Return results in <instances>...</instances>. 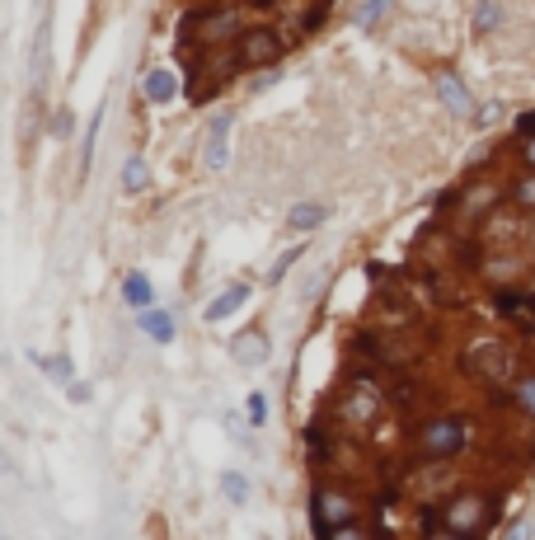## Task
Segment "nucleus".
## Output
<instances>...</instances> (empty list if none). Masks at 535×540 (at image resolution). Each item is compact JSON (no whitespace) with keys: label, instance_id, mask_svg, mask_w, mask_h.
Listing matches in <instances>:
<instances>
[{"label":"nucleus","instance_id":"c85d7f7f","mask_svg":"<svg viewBox=\"0 0 535 540\" xmlns=\"http://www.w3.org/2000/svg\"><path fill=\"white\" fill-rule=\"evenodd\" d=\"M66 400H71V404H90V386H85V381L66 386Z\"/></svg>","mask_w":535,"mask_h":540},{"label":"nucleus","instance_id":"6ab92c4d","mask_svg":"<svg viewBox=\"0 0 535 540\" xmlns=\"http://www.w3.org/2000/svg\"><path fill=\"white\" fill-rule=\"evenodd\" d=\"M174 94H179V80L169 76V71H151V76H146V99H151V104H169Z\"/></svg>","mask_w":535,"mask_h":540},{"label":"nucleus","instance_id":"72a5a7b5","mask_svg":"<svg viewBox=\"0 0 535 540\" xmlns=\"http://www.w3.org/2000/svg\"><path fill=\"white\" fill-rule=\"evenodd\" d=\"M0 540H15V536H5V531H0Z\"/></svg>","mask_w":535,"mask_h":540},{"label":"nucleus","instance_id":"20e7f679","mask_svg":"<svg viewBox=\"0 0 535 540\" xmlns=\"http://www.w3.org/2000/svg\"><path fill=\"white\" fill-rule=\"evenodd\" d=\"M385 409V395L381 386L371 381V376H357L348 390H343V400H338V414L348 418L352 428H367V423H376Z\"/></svg>","mask_w":535,"mask_h":540},{"label":"nucleus","instance_id":"dca6fc26","mask_svg":"<svg viewBox=\"0 0 535 540\" xmlns=\"http://www.w3.org/2000/svg\"><path fill=\"white\" fill-rule=\"evenodd\" d=\"M287 221H291V231H315V226L329 221V207L324 202H296L287 212Z\"/></svg>","mask_w":535,"mask_h":540},{"label":"nucleus","instance_id":"393cba45","mask_svg":"<svg viewBox=\"0 0 535 540\" xmlns=\"http://www.w3.org/2000/svg\"><path fill=\"white\" fill-rule=\"evenodd\" d=\"M385 10H390V0H367V5L357 10V24L371 29V24H381V19H385Z\"/></svg>","mask_w":535,"mask_h":540},{"label":"nucleus","instance_id":"423d86ee","mask_svg":"<svg viewBox=\"0 0 535 540\" xmlns=\"http://www.w3.org/2000/svg\"><path fill=\"white\" fill-rule=\"evenodd\" d=\"M230 127H235L230 113H216L212 127H207V141H202V165H207L212 174H221L230 165Z\"/></svg>","mask_w":535,"mask_h":540},{"label":"nucleus","instance_id":"2eb2a0df","mask_svg":"<svg viewBox=\"0 0 535 540\" xmlns=\"http://www.w3.org/2000/svg\"><path fill=\"white\" fill-rule=\"evenodd\" d=\"M498 198H503V188H498V184L470 188V193L460 198V212H465V216H489V212H498Z\"/></svg>","mask_w":535,"mask_h":540},{"label":"nucleus","instance_id":"b1692460","mask_svg":"<svg viewBox=\"0 0 535 540\" xmlns=\"http://www.w3.org/2000/svg\"><path fill=\"white\" fill-rule=\"evenodd\" d=\"M245 418H249V428H263L268 423V395H245Z\"/></svg>","mask_w":535,"mask_h":540},{"label":"nucleus","instance_id":"aec40b11","mask_svg":"<svg viewBox=\"0 0 535 540\" xmlns=\"http://www.w3.org/2000/svg\"><path fill=\"white\" fill-rule=\"evenodd\" d=\"M507 198L517 202V212H535V170L517 174V179H512V188H507Z\"/></svg>","mask_w":535,"mask_h":540},{"label":"nucleus","instance_id":"a211bd4d","mask_svg":"<svg viewBox=\"0 0 535 540\" xmlns=\"http://www.w3.org/2000/svg\"><path fill=\"white\" fill-rule=\"evenodd\" d=\"M221 498H226L230 508H245L249 498H254V489H249V479L240 475V470H226V475H221Z\"/></svg>","mask_w":535,"mask_h":540},{"label":"nucleus","instance_id":"f257e3e1","mask_svg":"<svg viewBox=\"0 0 535 540\" xmlns=\"http://www.w3.org/2000/svg\"><path fill=\"white\" fill-rule=\"evenodd\" d=\"M460 362H465V371H470L479 386H489V390L507 386V381L517 376V353H512L503 339H474Z\"/></svg>","mask_w":535,"mask_h":540},{"label":"nucleus","instance_id":"a878e982","mask_svg":"<svg viewBox=\"0 0 535 540\" xmlns=\"http://www.w3.org/2000/svg\"><path fill=\"white\" fill-rule=\"evenodd\" d=\"M503 540H535V522H526V517H521V522H512L503 531Z\"/></svg>","mask_w":535,"mask_h":540},{"label":"nucleus","instance_id":"39448f33","mask_svg":"<svg viewBox=\"0 0 535 540\" xmlns=\"http://www.w3.org/2000/svg\"><path fill=\"white\" fill-rule=\"evenodd\" d=\"M282 62V38L273 29H245V38L235 43V66L245 71H259V66Z\"/></svg>","mask_w":535,"mask_h":540},{"label":"nucleus","instance_id":"9b49d317","mask_svg":"<svg viewBox=\"0 0 535 540\" xmlns=\"http://www.w3.org/2000/svg\"><path fill=\"white\" fill-rule=\"evenodd\" d=\"M437 94H442V104L451 108L456 118H474V99H470V90H465V80L460 76L442 71V76H437Z\"/></svg>","mask_w":535,"mask_h":540},{"label":"nucleus","instance_id":"f3484780","mask_svg":"<svg viewBox=\"0 0 535 540\" xmlns=\"http://www.w3.org/2000/svg\"><path fill=\"white\" fill-rule=\"evenodd\" d=\"M507 404H512L521 418H531V423H535V371H531V376H517V381H512V390H507Z\"/></svg>","mask_w":535,"mask_h":540},{"label":"nucleus","instance_id":"5701e85b","mask_svg":"<svg viewBox=\"0 0 535 540\" xmlns=\"http://www.w3.org/2000/svg\"><path fill=\"white\" fill-rule=\"evenodd\" d=\"M498 24H503V5H493V0H484V5L474 10V29H479V33H493Z\"/></svg>","mask_w":535,"mask_h":540},{"label":"nucleus","instance_id":"bb28decb","mask_svg":"<svg viewBox=\"0 0 535 540\" xmlns=\"http://www.w3.org/2000/svg\"><path fill=\"white\" fill-rule=\"evenodd\" d=\"M535 137V113H521L517 118V141H531Z\"/></svg>","mask_w":535,"mask_h":540},{"label":"nucleus","instance_id":"412c9836","mask_svg":"<svg viewBox=\"0 0 535 540\" xmlns=\"http://www.w3.org/2000/svg\"><path fill=\"white\" fill-rule=\"evenodd\" d=\"M104 127V104L90 113V127H85V141H80V174H90V160H94V137Z\"/></svg>","mask_w":535,"mask_h":540},{"label":"nucleus","instance_id":"c756f323","mask_svg":"<svg viewBox=\"0 0 535 540\" xmlns=\"http://www.w3.org/2000/svg\"><path fill=\"white\" fill-rule=\"evenodd\" d=\"M517 151H521V165H526V170H535V137L531 141H517Z\"/></svg>","mask_w":535,"mask_h":540},{"label":"nucleus","instance_id":"2f4dec72","mask_svg":"<svg viewBox=\"0 0 535 540\" xmlns=\"http://www.w3.org/2000/svg\"><path fill=\"white\" fill-rule=\"evenodd\" d=\"M324 10H329V5H315V10H310V15H306V24H301V29H306V33H315V29H320Z\"/></svg>","mask_w":535,"mask_h":540},{"label":"nucleus","instance_id":"473e14b6","mask_svg":"<svg viewBox=\"0 0 535 540\" xmlns=\"http://www.w3.org/2000/svg\"><path fill=\"white\" fill-rule=\"evenodd\" d=\"M423 540H470V536H456V531H446V526H437V531H428Z\"/></svg>","mask_w":535,"mask_h":540},{"label":"nucleus","instance_id":"4be33fe9","mask_svg":"<svg viewBox=\"0 0 535 540\" xmlns=\"http://www.w3.org/2000/svg\"><path fill=\"white\" fill-rule=\"evenodd\" d=\"M146 184H151V170H146V160H141V155H127V165H123V188H127V193H141Z\"/></svg>","mask_w":535,"mask_h":540},{"label":"nucleus","instance_id":"4468645a","mask_svg":"<svg viewBox=\"0 0 535 540\" xmlns=\"http://www.w3.org/2000/svg\"><path fill=\"white\" fill-rule=\"evenodd\" d=\"M137 324H141V334H146L151 343H160V348H165V343H174V334H179V329H174V320H169L165 310H141Z\"/></svg>","mask_w":535,"mask_h":540},{"label":"nucleus","instance_id":"7ed1b4c3","mask_svg":"<svg viewBox=\"0 0 535 540\" xmlns=\"http://www.w3.org/2000/svg\"><path fill=\"white\" fill-rule=\"evenodd\" d=\"M489 522H493V498L479 494V489L451 494L442 503V526H446V531H456V536L479 540L484 531H489Z\"/></svg>","mask_w":535,"mask_h":540},{"label":"nucleus","instance_id":"0eeeda50","mask_svg":"<svg viewBox=\"0 0 535 540\" xmlns=\"http://www.w3.org/2000/svg\"><path fill=\"white\" fill-rule=\"evenodd\" d=\"M493 310L535 334V287H503V292L493 296Z\"/></svg>","mask_w":535,"mask_h":540},{"label":"nucleus","instance_id":"9d476101","mask_svg":"<svg viewBox=\"0 0 535 540\" xmlns=\"http://www.w3.org/2000/svg\"><path fill=\"white\" fill-rule=\"evenodd\" d=\"M245 301H249V287H245V282H230L226 292L207 301V310H202V320H207V324H221V320H230L235 310L245 306Z\"/></svg>","mask_w":535,"mask_h":540},{"label":"nucleus","instance_id":"7c9ffc66","mask_svg":"<svg viewBox=\"0 0 535 540\" xmlns=\"http://www.w3.org/2000/svg\"><path fill=\"white\" fill-rule=\"evenodd\" d=\"M329 540H371L367 531H362V526H343V531H334V536Z\"/></svg>","mask_w":535,"mask_h":540},{"label":"nucleus","instance_id":"f03ea898","mask_svg":"<svg viewBox=\"0 0 535 540\" xmlns=\"http://www.w3.org/2000/svg\"><path fill=\"white\" fill-rule=\"evenodd\" d=\"M470 418L460 414H437L428 418L423 428H418V451L428 456V461H456L460 451L470 447Z\"/></svg>","mask_w":535,"mask_h":540},{"label":"nucleus","instance_id":"1a4fd4ad","mask_svg":"<svg viewBox=\"0 0 535 540\" xmlns=\"http://www.w3.org/2000/svg\"><path fill=\"white\" fill-rule=\"evenodd\" d=\"M230 357H235L240 367H263V362L273 357V339H268L263 329H245V334L230 339Z\"/></svg>","mask_w":535,"mask_h":540},{"label":"nucleus","instance_id":"cd10ccee","mask_svg":"<svg viewBox=\"0 0 535 540\" xmlns=\"http://www.w3.org/2000/svg\"><path fill=\"white\" fill-rule=\"evenodd\" d=\"M296 259H301V249H287V254H282V259L273 263V282L282 278V273H287V268H291V263H296Z\"/></svg>","mask_w":535,"mask_h":540},{"label":"nucleus","instance_id":"6e6552de","mask_svg":"<svg viewBox=\"0 0 535 540\" xmlns=\"http://www.w3.org/2000/svg\"><path fill=\"white\" fill-rule=\"evenodd\" d=\"M193 38L198 43H207V47H216V43H240L245 38V29H240V15L235 10H216V15H207L202 24H193Z\"/></svg>","mask_w":535,"mask_h":540},{"label":"nucleus","instance_id":"f8f14e48","mask_svg":"<svg viewBox=\"0 0 535 540\" xmlns=\"http://www.w3.org/2000/svg\"><path fill=\"white\" fill-rule=\"evenodd\" d=\"M33 362H38V371H43L47 381H57V386H76V362L66 353H52V357H43V353H33Z\"/></svg>","mask_w":535,"mask_h":540},{"label":"nucleus","instance_id":"ddd939ff","mask_svg":"<svg viewBox=\"0 0 535 540\" xmlns=\"http://www.w3.org/2000/svg\"><path fill=\"white\" fill-rule=\"evenodd\" d=\"M123 301L132 310H155V287H151V278H146V273H127L123 278Z\"/></svg>","mask_w":535,"mask_h":540}]
</instances>
